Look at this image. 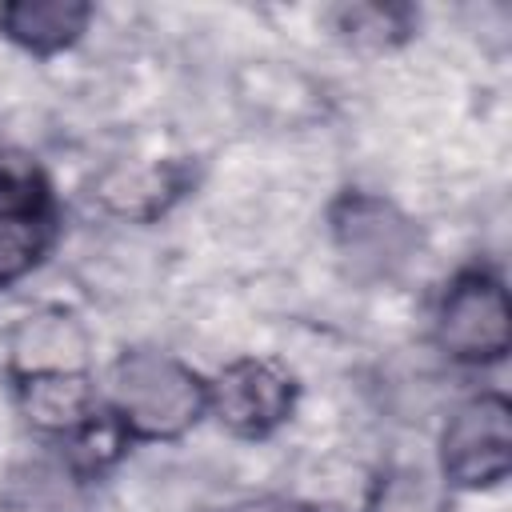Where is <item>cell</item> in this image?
I'll return each mask as SVG.
<instances>
[{
    "instance_id": "obj_1",
    "label": "cell",
    "mask_w": 512,
    "mask_h": 512,
    "mask_svg": "<svg viewBox=\"0 0 512 512\" xmlns=\"http://www.w3.org/2000/svg\"><path fill=\"white\" fill-rule=\"evenodd\" d=\"M104 404L136 444H172L208 416V376L176 352L136 344L108 364Z\"/></svg>"
},
{
    "instance_id": "obj_2",
    "label": "cell",
    "mask_w": 512,
    "mask_h": 512,
    "mask_svg": "<svg viewBox=\"0 0 512 512\" xmlns=\"http://www.w3.org/2000/svg\"><path fill=\"white\" fill-rule=\"evenodd\" d=\"M324 224H328V240L340 272L360 288L396 280L424 248L420 224L392 196L372 188L336 192L328 200Z\"/></svg>"
},
{
    "instance_id": "obj_3",
    "label": "cell",
    "mask_w": 512,
    "mask_h": 512,
    "mask_svg": "<svg viewBox=\"0 0 512 512\" xmlns=\"http://www.w3.org/2000/svg\"><path fill=\"white\" fill-rule=\"evenodd\" d=\"M432 344L448 364L496 368L512 352V304L504 276L488 264H464L440 288L432 308Z\"/></svg>"
},
{
    "instance_id": "obj_4",
    "label": "cell",
    "mask_w": 512,
    "mask_h": 512,
    "mask_svg": "<svg viewBox=\"0 0 512 512\" xmlns=\"http://www.w3.org/2000/svg\"><path fill=\"white\" fill-rule=\"evenodd\" d=\"M448 492H492L512 472V400L500 388L464 396L440 424L436 464Z\"/></svg>"
},
{
    "instance_id": "obj_5",
    "label": "cell",
    "mask_w": 512,
    "mask_h": 512,
    "mask_svg": "<svg viewBox=\"0 0 512 512\" xmlns=\"http://www.w3.org/2000/svg\"><path fill=\"white\" fill-rule=\"evenodd\" d=\"M300 404V380L272 356H236L208 376V416L236 440L276 436Z\"/></svg>"
},
{
    "instance_id": "obj_6",
    "label": "cell",
    "mask_w": 512,
    "mask_h": 512,
    "mask_svg": "<svg viewBox=\"0 0 512 512\" xmlns=\"http://www.w3.org/2000/svg\"><path fill=\"white\" fill-rule=\"evenodd\" d=\"M196 184L184 160H116L100 168L88 184V200L124 224H156L168 216Z\"/></svg>"
},
{
    "instance_id": "obj_7",
    "label": "cell",
    "mask_w": 512,
    "mask_h": 512,
    "mask_svg": "<svg viewBox=\"0 0 512 512\" xmlns=\"http://www.w3.org/2000/svg\"><path fill=\"white\" fill-rule=\"evenodd\" d=\"M48 372H92V332L64 304H44L24 312L8 328V344H4L8 380L48 376Z\"/></svg>"
},
{
    "instance_id": "obj_8",
    "label": "cell",
    "mask_w": 512,
    "mask_h": 512,
    "mask_svg": "<svg viewBox=\"0 0 512 512\" xmlns=\"http://www.w3.org/2000/svg\"><path fill=\"white\" fill-rule=\"evenodd\" d=\"M8 384H12L20 420L52 444L68 440L104 404L96 372H48V376H24Z\"/></svg>"
},
{
    "instance_id": "obj_9",
    "label": "cell",
    "mask_w": 512,
    "mask_h": 512,
    "mask_svg": "<svg viewBox=\"0 0 512 512\" xmlns=\"http://www.w3.org/2000/svg\"><path fill=\"white\" fill-rule=\"evenodd\" d=\"M88 496L92 484L60 456V448L8 464L0 480V512H88Z\"/></svg>"
},
{
    "instance_id": "obj_10",
    "label": "cell",
    "mask_w": 512,
    "mask_h": 512,
    "mask_svg": "<svg viewBox=\"0 0 512 512\" xmlns=\"http://www.w3.org/2000/svg\"><path fill=\"white\" fill-rule=\"evenodd\" d=\"M96 8L88 0H8L0 4V36L28 56H60L84 40Z\"/></svg>"
},
{
    "instance_id": "obj_11",
    "label": "cell",
    "mask_w": 512,
    "mask_h": 512,
    "mask_svg": "<svg viewBox=\"0 0 512 512\" xmlns=\"http://www.w3.org/2000/svg\"><path fill=\"white\" fill-rule=\"evenodd\" d=\"M328 28L336 40L360 48V52H392L416 36V8L408 4H384V0H352V4H332L324 12Z\"/></svg>"
},
{
    "instance_id": "obj_12",
    "label": "cell",
    "mask_w": 512,
    "mask_h": 512,
    "mask_svg": "<svg viewBox=\"0 0 512 512\" xmlns=\"http://www.w3.org/2000/svg\"><path fill=\"white\" fill-rule=\"evenodd\" d=\"M452 492L436 468L396 460L376 472L360 512H448Z\"/></svg>"
},
{
    "instance_id": "obj_13",
    "label": "cell",
    "mask_w": 512,
    "mask_h": 512,
    "mask_svg": "<svg viewBox=\"0 0 512 512\" xmlns=\"http://www.w3.org/2000/svg\"><path fill=\"white\" fill-rule=\"evenodd\" d=\"M132 436H128V428L120 424V416L108 408V404H100L68 440H60L56 448H60V456L88 480V484H96V480H104L128 452H132Z\"/></svg>"
},
{
    "instance_id": "obj_14",
    "label": "cell",
    "mask_w": 512,
    "mask_h": 512,
    "mask_svg": "<svg viewBox=\"0 0 512 512\" xmlns=\"http://www.w3.org/2000/svg\"><path fill=\"white\" fill-rule=\"evenodd\" d=\"M56 244V216H0V292L28 280Z\"/></svg>"
},
{
    "instance_id": "obj_15",
    "label": "cell",
    "mask_w": 512,
    "mask_h": 512,
    "mask_svg": "<svg viewBox=\"0 0 512 512\" xmlns=\"http://www.w3.org/2000/svg\"><path fill=\"white\" fill-rule=\"evenodd\" d=\"M0 216H56L44 168L12 148H0Z\"/></svg>"
},
{
    "instance_id": "obj_16",
    "label": "cell",
    "mask_w": 512,
    "mask_h": 512,
    "mask_svg": "<svg viewBox=\"0 0 512 512\" xmlns=\"http://www.w3.org/2000/svg\"><path fill=\"white\" fill-rule=\"evenodd\" d=\"M220 512H320V508L300 500V496H248V500H236Z\"/></svg>"
}]
</instances>
